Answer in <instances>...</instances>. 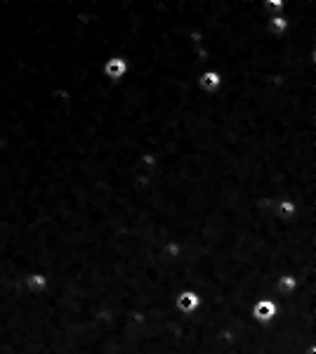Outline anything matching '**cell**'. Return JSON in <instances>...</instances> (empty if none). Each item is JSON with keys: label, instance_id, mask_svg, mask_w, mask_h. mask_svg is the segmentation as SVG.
Listing matches in <instances>:
<instances>
[{"label": "cell", "instance_id": "6da1fadb", "mask_svg": "<svg viewBox=\"0 0 316 354\" xmlns=\"http://www.w3.org/2000/svg\"><path fill=\"white\" fill-rule=\"evenodd\" d=\"M128 73H130V59H128V57H120V55L109 57L104 64H102V76L111 83L125 81Z\"/></svg>", "mask_w": 316, "mask_h": 354}, {"label": "cell", "instance_id": "7a4b0ae2", "mask_svg": "<svg viewBox=\"0 0 316 354\" xmlns=\"http://www.w3.org/2000/svg\"><path fill=\"white\" fill-rule=\"evenodd\" d=\"M224 85V73L222 68H205V71H201L196 78V88L203 92V95H215V92H220Z\"/></svg>", "mask_w": 316, "mask_h": 354}, {"label": "cell", "instance_id": "3957f363", "mask_svg": "<svg viewBox=\"0 0 316 354\" xmlns=\"http://www.w3.org/2000/svg\"><path fill=\"white\" fill-rule=\"evenodd\" d=\"M175 305H177V310L184 314H191L198 310V305H201V295H198L194 288H184V290H180V295L175 300Z\"/></svg>", "mask_w": 316, "mask_h": 354}, {"label": "cell", "instance_id": "277c9868", "mask_svg": "<svg viewBox=\"0 0 316 354\" xmlns=\"http://www.w3.org/2000/svg\"><path fill=\"white\" fill-rule=\"evenodd\" d=\"M297 210H300V205L295 199H278L276 205H274V218L281 220V222H290V220L297 215Z\"/></svg>", "mask_w": 316, "mask_h": 354}, {"label": "cell", "instance_id": "5b68a950", "mask_svg": "<svg viewBox=\"0 0 316 354\" xmlns=\"http://www.w3.org/2000/svg\"><path fill=\"white\" fill-rule=\"evenodd\" d=\"M276 314H278V307L274 300H260V302H255V307H252V316H255L257 321H262V324L271 321Z\"/></svg>", "mask_w": 316, "mask_h": 354}, {"label": "cell", "instance_id": "8992f818", "mask_svg": "<svg viewBox=\"0 0 316 354\" xmlns=\"http://www.w3.org/2000/svg\"><path fill=\"white\" fill-rule=\"evenodd\" d=\"M24 286H26L28 290H33V293H40V290H45V286H47V276H45V274H28Z\"/></svg>", "mask_w": 316, "mask_h": 354}, {"label": "cell", "instance_id": "52a82bcc", "mask_svg": "<svg viewBox=\"0 0 316 354\" xmlns=\"http://www.w3.org/2000/svg\"><path fill=\"white\" fill-rule=\"evenodd\" d=\"M297 286V279L293 276V274H281L278 276V290L281 293H293Z\"/></svg>", "mask_w": 316, "mask_h": 354}]
</instances>
